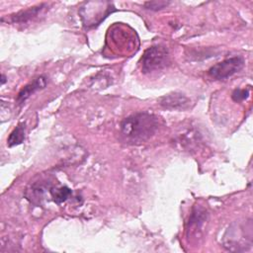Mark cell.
<instances>
[{"label":"cell","instance_id":"cell-1","mask_svg":"<svg viewBox=\"0 0 253 253\" xmlns=\"http://www.w3.org/2000/svg\"><path fill=\"white\" fill-rule=\"evenodd\" d=\"M158 126L157 119L148 113H137L126 118L121 124L122 133L132 141L149 138Z\"/></svg>","mask_w":253,"mask_h":253},{"label":"cell","instance_id":"cell-2","mask_svg":"<svg viewBox=\"0 0 253 253\" xmlns=\"http://www.w3.org/2000/svg\"><path fill=\"white\" fill-rule=\"evenodd\" d=\"M140 63L141 70L144 73L161 70L170 63L169 51L166 46L152 45L145 49L141 56Z\"/></svg>","mask_w":253,"mask_h":253},{"label":"cell","instance_id":"cell-3","mask_svg":"<svg viewBox=\"0 0 253 253\" xmlns=\"http://www.w3.org/2000/svg\"><path fill=\"white\" fill-rule=\"evenodd\" d=\"M112 4L110 2H86L84 7L80 9V16L83 25L91 28L99 25L112 12Z\"/></svg>","mask_w":253,"mask_h":253},{"label":"cell","instance_id":"cell-4","mask_svg":"<svg viewBox=\"0 0 253 253\" xmlns=\"http://www.w3.org/2000/svg\"><path fill=\"white\" fill-rule=\"evenodd\" d=\"M244 59L241 56H233L226 58L209 69L211 77L217 80H224L240 71L244 66Z\"/></svg>","mask_w":253,"mask_h":253},{"label":"cell","instance_id":"cell-5","mask_svg":"<svg viewBox=\"0 0 253 253\" xmlns=\"http://www.w3.org/2000/svg\"><path fill=\"white\" fill-rule=\"evenodd\" d=\"M47 84V79L41 75L37 78H35L33 81H31L30 83H28L26 86H24L22 88V90L18 93L17 96V102L19 104H22L23 102H25L28 98H30L34 93H36L37 91L43 89Z\"/></svg>","mask_w":253,"mask_h":253},{"label":"cell","instance_id":"cell-6","mask_svg":"<svg viewBox=\"0 0 253 253\" xmlns=\"http://www.w3.org/2000/svg\"><path fill=\"white\" fill-rule=\"evenodd\" d=\"M190 100L181 93H172L163 96L160 99V105L167 109L183 110L188 108Z\"/></svg>","mask_w":253,"mask_h":253},{"label":"cell","instance_id":"cell-7","mask_svg":"<svg viewBox=\"0 0 253 253\" xmlns=\"http://www.w3.org/2000/svg\"><path fill=\"white\" fill-rule=\"evenodd\" d=\"M44 7H46V4L42 3V4H40L38 6L30 7L26 10L20 11V12L11 16V21L13 23H26V22L30 21L31 19L35 18L36 16H38L39 13L43 10Z\"/></svg>","mask_w":253,"mask_h":253},{"label":"cell","instance_id":"cell-8","mask_svg":"<svg viewBox=\"0 0 253 253\" xmlns=\"http://www.w3.org/2000/svg\"><path fill=\"white\" fill-rule=\"evenodd\" d=\"M26 136V125L24 123L19 124L9 134L7 144L9 146H15L21 144L25 140Z\"/></svg>","mask_w":253,"mask_h":253},{"label":"cell","instance_id":"cell-9","mask_svg":"<svg viewBox=\"0 0 253 253\" xmlns=\"http://www.w3.org/2000/svg\"><path fill=\"white\" fill-rule=\"evenodd\" d=\"M50 194H51L53 201L56 204H61L69 198V196L72 194V192L68 187H60V188L51 190Z\"/></svg>","mask_w":253,"mask_h":253},{"label":"cell","instance_id":"cell-10","mask_svg":"<svg viewBox=\"0 0 253 253\" xmlns=\"http://www.w3.org/2000/svg\"><path fill=\"white\" fill-rule=\"evenodd\" d=\"M249 96V88H243V89H235L231 95L232 100L235 102H241L248 98Z\"/></svg>","mask_w":253,"mask_h":253},{"label":"cell","instance_id":"cell-11","mask_svg":"<svg viewBox=\"0 0 253 253\" xmlns=\"http://www.w3.org/2000/svg\"><path fill=\"white\" fill-rule=\"evenodd\" d=\"M169 3H170V2H166V1H150V2H145V3H144V6H145L146 9L157 11V10L163 9V8L166 7Z\"/></svg>","mask_w":253,"mask_h":253},{"label":"cell","instance_id":"cell-12","mask_svg":"<svg viewBox=\"0 0 253 253\" xmlns=\"http://www.w3.org/2000/svg\"><path fill=\"white\" fill-rule=\"evenodd\" d=\"M6 82V76L4 74H2V79H1V84H4Z\"/></svg>","mask_w":253,"mask_h":253}]
</instances>
